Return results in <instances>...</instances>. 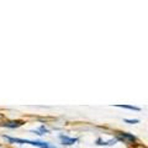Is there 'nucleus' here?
Here are the masks:
<instances>
[{
	"label": "nucleus",
	"instance_id": "obj_1",
	"mask_svg": "<svg viewBox=\"0 0 148 148\" xmlns=\"http://www.w3.org/2000/svg\"><path fill=\"white\" fill-rule=\"evenodd\" d=\"M8 141H10L12 143H20V145H31V146H36V147H41V148H56L53 146H51L47 142H41V141H31V140H22V138H15V137H9V136H4Z\"/></svg>",
	"mask_w": 148,
	"mask_h": 148
},
{
	"label": "nucleus",
	"instance_id": "obj_2",
	"mask_svg": "<svg viewBox=\"0 0 148 148\" xmlns=\"http://www.w3.org/2000/svg\"><path fill=\"white\" fill-rule=\"evenodd\" d=\"M117 140L123 141V142H126V143H133V142L137 141V138H136V136H133L132 133H128V132H119Z\"/></svg>",
	"mask_w": 148,
	"mask_h": 148
},
{
	"label": "nucleus",
	"instance_id": "obj_3",
	"mask_svg": "<svg viewBox=\"0 0 148 148\" xmlns=\"http://www.w3.org/2000/svg\"><path fill=\"white\" fill-rule=\"evenodd\" d=\"M22 123H24V121H21V120H11V121L1 122V123H0V126L8 127V128H16V127L22 126Z\"/></svg>",
	"mask_w": 148,
	"mask_h": 148
},
{
	"label": "nucleus",
	"instance_id": "obj_4",
	"mask_svg": "<svg viewBox=\"0 0 148 148\" xmlns=\"http://www.w3.org/2000/svg\"><path fill=\"white\" fill-rule=\"evenodd\" d=\"M59 140H61L62 145H66V146H72V145H75L78 142V138L75 137H69L66 135H61L59 136Z\"/></svg>",
	"mask_w": 148,
	"mask_h": 148
},
{
	"label": "nucleus",
	"instance_id": "obj_5",
	"mask_svg": "<svg viewBox=\"0 0 148 148\" xmlns=\"http://www.w3.org/2000/svg\"><path fill=\"white\" fill-rule=\"evenodd\" d=\"M116 141L117 140H110L108 142H105V141L101 140V138H99V140H96V145H98V146H112V145L116 143Z\"/></svg>",
	"mask_w": 148,
	"mask_h": 148
},
{
	"label": "nucleus",
	"instance_id": "obj_6",
	"mask_svg": "<svg viewBox=\"0 0 148 148\" xmlns=\"http://www.w3.org/2000/svg\"><path fill=\"white\" fill-rule=\"evenodd\" d=\"M116 108H121V109H127V110H132V111H141L140 108H137V106H133V105H122V104H117L115 105Z\"/></svg>",
	"mask_w": 148,
	"mask_h": 148
},
{
	"label": "nucleus",
	"instance_id": "obj_7",
	"mask_svg": "<svg viewBox=\"0 0 148 148\" xmlns=\"http://www.w3.org/2000/svg\"><path fill=\"white\" fill-rule=\"evenodd\" d=\"M123 121L125 122H127V123H138V122H140V120H138V119H123Z\"/></svg>",
	"mask_w": 148,
	"mask_h": 148
}]
</instances>
